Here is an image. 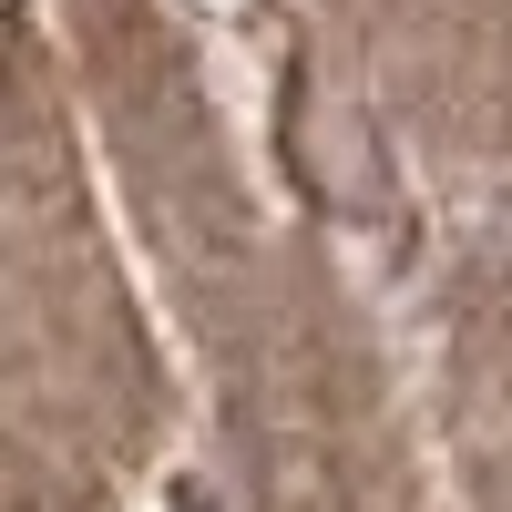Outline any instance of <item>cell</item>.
Here are the masks:
<instances>
[{
    "mask_svg": "<svg viewBox=\"0 0 512 512\" xmlns=\"http://www.w3.org/2000/svg\"><path fill=\"white\" fill-rule=\"evenodd\" d=\"M175 512H216V492H205V482H175Z\"/></svg>",
    "mask_w": 512,
    "mask_h": 512,
    "instance_id": "cell-1",
    "label": "cell"
}]
</instances>
